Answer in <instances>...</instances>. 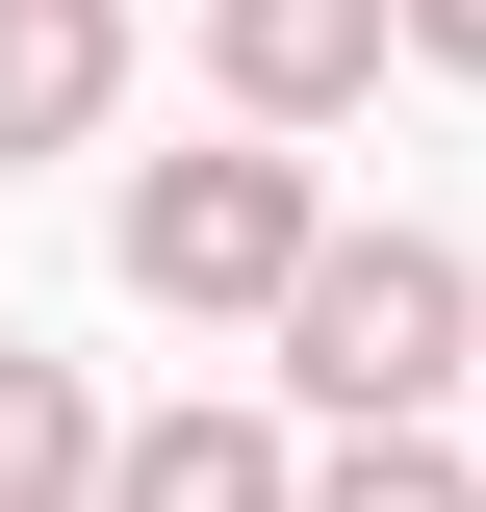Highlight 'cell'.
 <instances>
[{
  "label": "cell",
  "mask_w": 486,
  "mask_h": 512,
  "mask_svg": "<svg viewBox=\"0 0 486 512\" xmlns=\"http://www.w3.org/2000/svg\"><path fill=\"white\" fill-rule=\"evenodd\" d=\"M461 333H486V282L435 231H307V282H282V384L333 436H435L461 410Z\"/></svg>",
  "instance_id": "1"
},
{
  "label": "cell",
  "mask_w": 486,
  "mask_h": 512,
  "mask_svg": "<svg viewBox=\"0 0 486 512\" xmlns=\"http://www.w3.org/2000/svg\"><path fill=\"white\" fill-rule=\"evenodd\" d=\"M307 154H154L128 180V308H282L307 282Z\"/></svg>",
  "instance_id": "2"
},
{
  "label": "cell",
  "mask_w": 486,
  "mask_h": 512,
  "mask_svg": "<svg viewBox=\"0 0 486 512\" xmlns=\"http://www.w3.org/2000/svg\"><path fill=\"white\" fill-rule=\"evenodd\" d=\"M205 77H231L256 128H333L384 77V0H205Z\"/></svg>",
  "instance_id": "3"
},
{
  "label": "cell",
  "mask_w": 486,
  "mask_h": 512,
  "mask_svg": "<svg viewBox=\"0 0 486 512\" xmlns=\"http://www.w3.org/2000/svg\"><path fill=\"white\" fill-rule=\"evenodd\" d=\"M128 103V0H0V154H77Z\"/></svg>",
  "instance_id": "4"
},
{
  "label": "cell",
  "mask_w": 486,
  "mask_h": 512,
  "mask_svg": "<svg viewBox=\"0 0 486 512\" xmlns=\"http://www.w3.org/2000/svg\"><path fill=\"white\" fill-rule=\"evenodd\" d=\"M282 487H307V461L256 436V410H154V436H103L77 512H282Z\"/></svg>",
  "instance_id": "5"
},
{
  "label": "cell",
  "mask_w": 486,
  "mask_h": 512,
  "mask_svg": "<svg viewBox=\"0 0 486 512\" xmlns=\"http://www.w3.org/2000/svg\"><path fill=\"white\" fill-rule=\"evenodd\" d=\"M77 487H103V410H77V359L0 333V512H77Z\"/></svg>",
  "instance_id": "6"
},
{
  "label": "cell",
  "mask_w": 486,
  "mask_h": 512,
  "mask_svg": "<svg viewBox=\"0 0 486 512\" xmlns=\"http://www.w3.org/2000/svg\"><path fill=\"white\" fill-rule=\"evenodd\" d=\"M282 512H486V461H461V436H333Z\"/></svg>",
  "instance_id": "7"
},
{
  "label": "cell",
  "mask_w": 486,
  "mask_h": 512,
  "mask_svg": "<svg viewBox=\"0 0 486 512\" xmlns=\"http://www.w3.org/2000/svg\"><path fill=\"white\" fill-rule=\"evenodd\" d=\"M384 52H435V77H486V0H384Z\"/></svg>",
  "instance_id": "8"
},
{
  "label": "cell",
  "mask_w": 486,
  "mask_h": 512,
  "mask_svg": "<svg viewBox=\"0 0 486 512\" xmlns=\"http://www.w3.org/2000/svg\"><path fill=\"white\" fill-rule=\"evenodd\" d=\"M461 410H486V333H461Z\"/></svg>",
  "instance_id": "9"
}]
</instances>
